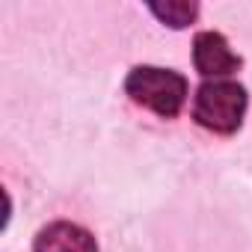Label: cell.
<instances>
[{
    "mask_svg": "<svg viewBox=\"0 0 252 252\" xmlns=\"http://www.w3.org/2000/svg\"><path fill=\"white\" fill-rule=\"evenodd\" d=\"M36 252H98L95 237L74 222H54L39 231Z\"/></svg>",
    "mask_w": 252,
    "mask_h": 252,
    "instance_id": "4",
    "label": "cell"
},
{
    "mask_svg": "<svg viewBox=\"0 0 252 252\" xmlns=\"http://www.w3.org/2000/svg\"><path fill=\"white\" fill-rule=\"evenodd\" d=\"M193 63L196 71L208 80H225L237 71L240 57L228 48V42L220 33H199L193 45Z\"/></svg>",
    "mask_w": 252,
    "mask_h": 252,
    "instance_id": "3",
    "label": "cell"
},
{
    "mask_svg": "<svg viewBox=\"0 0 252 252\" xmlns=\"http://www.w3.org/2000/svg\"><path fill=\"white\" fill-rule=\"evenodd\" d=\"M125 89H128V95L137 104L149 107L152 113H158L163 119L178 116V110L184 107V98H187V80L178 71L155 68V65L134 68L128 74V80H125Z\"/></svg>",
    "mask_w": 252,
    "mask_h": 252,
    "instance_id": "1",
    "label": "cell"
},
{
    "mask_svg": "<svg viewBox=\"0 0 252 252\" xmlns=\"http://www.w3.org/2000/svg\"><path fill=\"white\" fill-rule=\"evenodd\" d=\"M152 12H155L160 21H166L169 27H184V24H190V21L196 18L199 9H196V3H166V6L155 3Z\"/></svg>",
    "mask_w": 252,
    "mask_h": 252,
    "instance_id": "5",
    "label": "cell"
},
{
    "mask_svg": "<svg viewBox=\"0 0 252 252\" xmlns=\"http://www.w3.org/2000/svg\"><path fill=\"white\" fill-rule=\"evenodd\" d=\"M246 113V92L231 80H208L196 92L193 116L202 128L214 134H231L240 128Z\"/></svg>",
    "mask_w": 252,
    "mask_h": 252,
    "instance_id": "2",
    "label": "cell"
}]
</instances>
